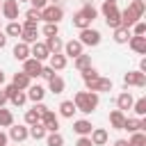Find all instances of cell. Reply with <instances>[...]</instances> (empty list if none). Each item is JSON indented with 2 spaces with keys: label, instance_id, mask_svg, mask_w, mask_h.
Returning a JSON list of instances; mask_svg holds the SVG:
<instances>
[{
  "label": "cell",
  "instance_id": "cell-29",
  "mask_svg": "<svg viewBox=\"0 0 146 146\" xmlns=\"http://www.w3.org/2000/svg\"><path fill=\"white\" fill-rule=\"evenodd\" d=\"M73 25H75L78 30H84V27H91V21H89L80 9H78V11L73 14Z\"/></svg>",
  "mask_w": 146,
  "mask_h": 146
},
{
  "label": "cell",
  "instance_id": "cell-40",
  "mask_svg": "<svg viewBox=\"0 0 146 146\" xmlns=\"http://www.w3.org/2000/svg\"><path fill=\"white\" fill-rule=\"evenodd\" d=\"M43 34L46 36H57L59 34V25L57 23H46L43 25Z\"/></svg>",
  "mask_w": 146,
  "mask_h": 146
},
{
  "label": "cell",
  "instance_id": "cell-45",
  "mask_svg": "<svg viewBox=\"0 0 146 146\" xmlns=\"http://www.w3.org/2000/svg\"><path fill=\"white\" fill-rule=\"evenodd\" d=\"M2 91H5V94H7V98H11V96H14V94H16V91H18V89H16V87H14V84H7V87H5V89H2Z\"/></svg>",
  "mask_w": 146,
  "mask_h": 146
},
{
  "label": "cell",
  "instance_id": "cell-14",
  "mask_svg": "<svg viewBox=\"0 0 146 146\" xmlns=\"http://www.w3.org/2000/svg\"><path fill=\"white\" fill-rule=\"evenodd\" d=\"M41 66H43V62L34 59V57H27V59L23 62V73H27L30 78H36V75L41 73Z\"/></svg>",
  "mask_w": 146,
  "mask_h": 146
},
{
  "label": "cell",
  "instance_id": "cell-12",
  "mask_svg": "<svg viewBox=\"0 0 146 146\" xmlns=\"http://www.w3.org/2000/svg\"><path fill=\"white\" fill-rule=\"evenodd\" d=\"M62 50H64V55H66V57L75 59L78 55H82V52H84V46H82L78 39H71V41H66V43H64V48H62Z\"/></svg>",
  "mask_w": 146,
  "mask_h": 146
},
{
  "label": "cell",
  "instance_id": "cell-46",
  "mask_svg": "<svg viewBox=\"0 0 146 146\" xmlns=\"http://www.w3.org/2000/svg\"><path fill=\"white\" fill-rule=\"evenodd\" d=\"M30 2H32V7H34V9H43V7L48 5V0H30Z\"/></svg>",
  "mask_w": 146,
  "mask_h": 146
},
{
  "label": "cell",
  "instance_id": "cell-54",
  "mask_svg": "<svg viewBox=\"0 0 146 146\" xmlns=\"http://www.w3.org/2000/svg\"><path fill=\"white\" fill-rule=\"evenodd\" d=\"M2 82H5V73L0 71V87H2Z\"/></svg>",
  "mask_w": 146,
  "mask_h": 146
},
{
  "label": "cell",
  "instance_id": "cell-24",
  "mask_svg": "<svg viewBox=\"0 0 146 146\" xmlns=\"http://www.w3.org/2000/svg\"><path fill=\"white\" fill-rule=\"evenodd\" d=\"M64 87H66V82H64V78H62V75H57V73L48 80V91H52V94H62V91H64Z\"/></svg>",
  "mask_w": 146,
  "mask_h": 146
},
{
  "label": "cell",
  "instance_id": "cell-26",
  "mask_svg": "<svg viewBox=\"0 0 146 146\" xmlns=\"http://www.w3.org/2000/svg\"><path fill=\"white\" fill-rule=\"evenodd\" d=\"M91 121H87V119H78L75 123H73V130L80 135V137H89V132H91Z\"/></svg>",
  "mask_w": 146,
  "mask_h": 146
},
{
  "label": "cell",
  "instance_id": "cell-7",
  "mask_svg": "<svg viewBox=\"0 0 146 146\" xmlns=\"http://www.w3.org/2000/svg\"><path fill=\"white\" fill-rule=\"evenodd\" d=\"M82 46H98L100 43V32L98 30H94V27H84V30H80V39H78Z\"/></svg>",
  "mask_w": 146,
  "mask_h": 146
},
{
  "label": "cell",
  "instance_id": "cell-51",
  "mask_svg": "<svg viewBox=\"0 0 146 146\" xmlns=\"http://www.w3.org/2000/svg\"><path fill=\"white\" fill-rule=\"evenodd\" d=\"M7 100H9V98H7V94H5V91H2V89H0V107H2V105H5V103H7Z\"/></svg>",
  "mask_w": 146,
  "mask_h": 146
},
{
  "label": "cell",
  "instance_id": "cell-52",
  "mask_svg": "<svg viewBox=\"0 0 146 146\" xmlns=\"http://www.w3.org/2000/svg\"><path fill=\"white\" fill-rule=\"evenodd\" d=\"M139 71H141V73H146V57L139 62Z\"/></svg>",
  "mask_w": 146,
  "mask_h": 146
},
{
  "label": "cell",
  "instance_id": "cell-1",
  "mask_svg": "<svg viewBox=\"0 0 146 146\" xmlns=\"http://www.w3.org/2000/svg\"><path fill=\"white\" fill-rule=\"evenodd\" d=\"M144 11H146V2L144 0H130V5L121 11V27H128L130 30L137 21H141Z\"/></svg>",
  "mask_w": 146,
  "mask_h": 146
},
{
  "label": "cell",
  "instance_id": "cell-44",
  "mask_svg": "<svg viewBox=\"0 0 146 146\" xmlns=\"http://www.w3.org/2000/svg\"><path fill=\"white\" fill-rule=\"evenodd\" d=\"M39 75H41L43 80H50V78L55 75V68H52V66H41V73H39Z\"/></svg>",
  "mask_w": 146,
  "mask_h": 146
},
{
  "label": "cell",
  "instance_id": "cell-56",
  "mask_svg": "<svg viewBox=\"0 0 146 146\" xmlns=\"http://www.w3.org/2000/svg\"><path fill=\"white\" fill-rule=\"evenodd\" d=\"M105 2H114V5H116V0H105Z\"/></svg>",
  "mask_w": 146,
  "mask_h": 146
},
{
  "label": "cell",
  "instance_id": "cell-28",
  "mask_svg": "<svg viewBox=\"0 0 146 146\" xmlns=\"http://www.w3.org/2000/svg\"><path fill=\"white\" fill-rule=\"evenodd\" d=\"M27 132H30V137L32 139H46V135H48V130L41 125V123H34V125H27Z\"/></svg>",
  "mask_w": 146,
  "mask_h": 146
},
{
  "label": "cell",
  "instance_id": "cell-16",
  "mask_svg": "<svg viewBox=\"0 0 146 146\" xmlns=\"http://www.w3.org/2000/svg\"><path fill=\"white\" fill-rule=\"evenodd\" d=\"M11 84H14L16 89L25 91V89L32 84V78H30L27 73H23V71H18V73H14V78H11Z\"/></svg>",
  "mask_w": 146,
  "mask_h": 146
},
{
  "label": "cell",
  "instance_id": "cell-23",
  "mask_svg": "<svg viewBox=\"0 0 146 146\" xmlns=\"http://www.w3.org/2000/svg\"><path fill=\"white\" fill-rule=\"evenodd\" d=\"M48 59H50V66H52L55 71H64V68H66V62H68V57H66L64 52H55V55H50Z\"/></svg>",
  "mask_w": 146,
  "mask_h": 146
},
{
  "label": "cell",
  "instance_id": "cell-9",
  "mask_svg": "<svg viewBox=\"0 0 146 146\" xmlns=\"http://www.w3.org/2000/svg\"><path fill=\"white\" fill-rule=\"evenodd\" d=\"M48 132H57L59 130V116L52 112V110H46L43 114H41V121H39Z\"/></svg>",
  "mask_w": 146,
  "mask_h": 146
},
{
  "label": "cell",
  "instance_id": "cell-21",
  "mask_svg": "<svg viewBox=\"0 0 146 146\" xmlns=\"http://www.w3.org/2000/svg\"><path fill=\"white\" fill-rule=\"evenodd\" d=\"M46 48H48V52H50V55H55V52H62V48H64V41L59 39V34H57V36H46Z\"/></svg>",
  "mask_w": 146,
  "mask_h": 146
},
{
  "label": "cell",
  "instance_id": "cell-41",
  "mask_svg": "<svg viewBox=\"0 0 146 146\" xmlns=\"http://www.w3.org/2000/svg\"><path fill=\"white\" fill-rule=\"evenodd\" d=\"M130 32H132L135 36H144V34H146V23H144V21H137V23L130 27Z\"/></svg>",
  "mask_w": 146,
  "mask_h": 146
},
{
  "label": "cell",
  "instance_id": "cell-4",
  "mask_svg": "<svg viewBox=\"0 0 146 146\" xmlns=\"http://www.w3.org/2000/svg\"><path fill=\"white\" fill-rule=\"evenodd\" d=\"M39 14H41V21L46 23H59L64 18V9L59 5H46L43 9H39Z\"/></svg>",
  "mask_w": 146,
  "mask_h": 146
},
{
  "label": "cell",
  "instance_id": "cell-39",
  "mask_svg": "<svg viewBox=\"0 0 146 146\" xmlns=\"http://www.w3.org/2000/svg\"><path fill=\"white\" fill-rule=\"evenodd\" d=\"M132 110H135V114H137V116H144V114H146V98L135 100V103H132Z\"/></svg>",
  "mask_w": 146,
  "mask_h": 146
},
{
  "label": "cell",
  "instance_id": "cell-13",
  "mask_svg": "<svg viewBox=\"0 0 146 146\" xmlns=\"http://www.w3.org/2000/svg\"><path fill=\"white\" fill-rule=\"evenodd\" d=\"M2 16L7 21H16L18 18V2L16 0H2V7H0Z\"/></svg>",
  "mask_w": 146,
  "mask_h": 146
},
{
  "label": "cell",
  "instance_id": "cell-33",
  "mask_svg": "<svg viewBox=\"0 0 146 146\" xmlns=\"http://www.w3.org/2000/svg\"><path fill=\"white\" fill-rule=\"evenodd\" d=\"M11 123H14V114H11V110L0 107V128H9Z\"/></svg>",
  "mask_w": 146,
  "mask_h": 146
},
{
  "label": "cell",
  "instance_id": "cell-15",
  "mask_svg": "<svg viewBox=\"0 0 146 146\" xmlns=\"http://www.w3.org/2000/svg\"><path fill=\"white\" fill-rule=\"evenodd\" d=\"M30 55H32L34 59H39V62H43V59H48V57H50V52H48L46 43H39V41H34V43L30 46Z\"/></svg>",
  "mask_w": 146,
  "mask_h": 146
},
{
  "label": "cell",
  "instance_id": "cell-58",
  "mask_svg": "<svg viewBox=\"0 0 146 146\" xmlns=\"http://www.w3.org/2000/svg\"><path fill=\"white\" fill-rule=\"evenodd\" d=\"M0 7H2V2H0Z\"/></svg>",
  "mask_w": 146,
  "mask_h": 146
},
{
  "label": "cell",
  "instance_id": "cell-6",
  "mask_svg": "<svg viewBox=\"0 0 146 146\" xmlns=\"http://www.w3.org/2000/svg\"><path fill=\"white\" fill-rule=\"evenodd\" d=\"M123 84H125V89H128V87H139V89H144V87H146V73H141V71H128V73L123 75Z\"/></svg>",
  "mask_w": 146,
  "mask_h": 146
},
{
  "label": "cell",
  "instance_id": "cell-55",
  "mask_svg": "<svg viewBox=\"0 0 146 146\" xmlns=\"http://www.w3.org/2000/svg\"><path fill=\"white\" fill-rule=\"evenodd\" d=\"M48 2H52V5H57V2H59V0H48Z\"/></svg>",
  "mask_w": 146,
  "mask_h": 146
},
{
  "label": "cell",
  "instance_id": "cell-17",
  "mask_svg": "<svg viewBox=\"0 0 146 146\" xmlns=\"http://www.w3.org/2000/svg\"><path fill=\"white\" fill-rule=\"evenodd\" d=\"M89 139H91L94 146H105V144H107V130H105V128H91Z\"/></svg>",
  "mask_w": 146,
  "mask_h": 146
},
{
  "label": "cell",
  "instance_id": "cell-34",
  "mask_svg": "<svg viewBox=\"0 0 146 146\" xmlns=\"http://www.w3.org/2000/svg\"><path fill=\"white\" fill-rule=\"evenodd\" d=\"M46 144L48 146H64V137L59 135V130L57 132H48L46 135Z\"/></svg>",
  "mask_w": 146,
  "mask_h": 146
},
{
  "label": "cell",
  "instance_id": "cell-18",
  "mask_svg": "<svg viewBox=\"0 0 146 146\" xmlns=\"http://www.w3.org/2000/svg\"><path fill=\"white\" fill-rule=\"evenodd\" d=\"M132 103H135V98H132V94H130V91H123V94H119V96H116V110H121V112L132 110Z\"/></svg>",
  "mask_w": 146,
  "mask_h": 146
},
{
  "label": "cell",
  "instance_id": "cell-47",
  "mask_svg": "<svg viewBox=\"0 0 146 146\" xmlns=\"http://www.w3.org/2000/svg\"><path fill=\"white\" fill-rule=\"evenodd\" d=\"M75 146H94V144H91V139H89V137H80V139L75 141Z\"/></svg>",
  "mask_w": 146,
  "mask_h": 146
},
{
  "label": "cell",
  "instance_id": "cell-22",
  "mask_svg": "<svg viewBox=\"0 0 146 146\" xmlns=\"http://www.w3.org/2000/svg\"><path fill=\"white\" fill-rule=\"evenodd\" d=\"M14 57H16L18 62H25V59L30 57V43H25V41H18V43L14 46Z\"/></svg>",
  "mask_w": 146,
  "mask_h": 146
},
{
  "label": "cell",
  "instance_id": "cell-57",
  "mask_svg": "<svg viewBox=\"0 0 146 146\" xmlns=\"http://www.w3.org/2000/svg\"><path fill=\"white\" fill-rule=\"evenodd\" d=\"M16 2H18V5H21V2H27V0H16Z\"/></svg>",
  "mask_w": 146,
  "mask_h": 146
},
{
  "label": "cell",
  "instance_id": "cell-27",
  "mask_svg": "<svg viewBox=\"0 0 146 146\" xmlns=\"http://www.w3.org/2000/svg\"><path fill=\"white\" fill-rule=\"evenodd\" d=\"M75 112H78V110H75L73 100H62V103H59V116H64V119H73Z\"/></svg>",
  "mask_w": 146,
  "mask_h": 146
},
{
  "label": "cell",
  "instance_id": "cell-11",
  "mask_svg": "<svg viewBox=\"0 0 146 146\" xmlns=\"http://www.w3.org/2000/svg\"><path fill=\"white\" fill-rule=\"evenodd\" d=\"M7 137H9L11 141H16V144L25 141V139L30 137V132H27V125H21V123H18V125H14V123H11V125H9V135H7Z\"/></svg>",
  "mask_w": 146,
  "mask_h": 146
},
{
  "label": "cell",
  "instance_id": "cell-30",
  "mask_svg": "<svg viewBox=\"0 0 146 146\" xmlns=\"http://www.w3.org/2000/svg\"><path fill=\"white\" fill-rule=\"evenodd\" d=\"M21 32H23V25H21L18 21H9V25L5 27V34H7V36H16V39H18Z\"/></svg>",
  "mask_w": 146,
  "mask_h": 146
},
{
  "label": "cell",
  "instance_id": "cell-10",
  "mask_svg": "<svg viewBox=\"0 0 146 146\" xmlns=\"http://www.w3.org/2000/svg\"><path fill=\"white\" fill-rule=\"evenodd\" d=\"M121 130H128V132L146 130V119H144V116H125V121H123V128H121Z\"/></svg>",
  "mask_w": 146,
  "mask_h": 146
},
{
  "label": "cell",
  "instance_id": "cell-25",
  "mask_svg": "<svg viewBox=\"0 0 146 146\" xmlns=\"http://www.w3.org/2000/svg\"><path fill=\"white\" fill-rule=\"evenodd\" d=\"M123 121H125V112H121V110H112L110 112V125L114 130H121L123 128Z\"/></svg>",
  "mask_w": 146,
  "mask_h": 146
},
{
  "label": "cell",
  "instance_id": "cell-20",
  "mask_svg": "<svg viewBox=\"0 0 146 146\" xmlns=\"http://www.w3.org/2000/svg\"><path fill=\"white\" fill-rule=\"evenodd\" d=\"M25 96H27L32 103H41V100H43V96H46V89H43L41 84H30Z\"/></svg>",
  "mask_w": 146,
  "mask_h": 146
},
{
  "label": "cell",
  "instance_id": "cell-8",
  "mask_svg": "<svg viewBox=\"0 0 146 146\" xmlns=\"http://www.w3.org/2000/svg\"><path fill=\"white\" fill-rule=\"evenodd\" d=\"M21 25H23L21 41H25V43H34V41H36V34H39L36 21H25V23H21Z\"/></svg>",
  "mask_w": 146,
  "mask_h": 146
},
{
  "label": "cell",
  "instance_id": "cell-19",
  "mask_svg": "<svg viewBox=\"0 0 146 146\" xmlns=\"http://www.w3.org/2000/svg\"><path fill=\"white\" fill-rule=\"evenodd\" d=\"M128 46L137 52V55H146V36H130L128 39Z\"/></svg>",
  "mask_w": 146,
  "mask_h": 146
},
{
  "label": "cell",
  "instance_id": "cell-31",
  "mask_svg": "<svg viewBox=\"0 0 146 146\" xmlns=\"http://www.w3.org/2000/svg\"><path fill=\"white\" fill-rule=\"evenodd\" d=\"M130 36H132V32H130L128 27H116V30H114V41H116V43H128Z\"/></svg>",
  "mask_w": 146,
  "mask_h": 146
},
{
  "label": "cell",
  "instance_id": "cell-53",
  "mask_svg": "<svg viewBox=\"0 0 146 146\" xmlns=\"http://www.w3.org/2000/svg\"><path fill=\"white\" fill-rule=\"evenodd\" d=\"M114 146H128V139H116Z\"/></svg>",
  "mask_w": 146,
  "mask_h": 146
},
{
  "label": "cell",
  "instance_id": "cell-37",
  "mask_svg": "<svg viewBox=\"0 0 146 146\" xmlns=\"http://www.w3.org/2000/svg\"><path fill=\"white\" fill-rule=\"evenodd\" d=\"M25 100H27V96H25V91H21V89L9 98V103H11L14 107H23V105H25Z\"/></svg>",
  "mask_w": 146,
  "mask_h": 146
},
{
  "label": "cell",
  "instance_id": "cell-49",
  "mask_svg": "<svg viewBox=\"0 0 146 146\" xmlns=\"http://www.w3.org/2000/svg\"><path fill=\"white\" fill-rule=\"evenodd\" d=\"M7 141H9L7 132H2V130H0V146H7Z\"/></svg>",
  "mask_w": 146,
  "mask_h": 146
},
{
  "label": "cell",
  "instance_id": "cell-59",
  "mask_svg": "<svg viewBox=\"0 0 146 146\" xmlns=\"http://www.w3.org/2000/svg\"><path fill=\"white\" fill-rule=\"evenodd\" d=\"M84 2H87V0H84Z\"/></svg>",
  "mask_w": 146,
  "mask_h": 146
},
{
  "label": "cell",
  "instance_id": "cell-32",
  "mask_svg": "<svg viewBox=\"0 0 146 146\" xmlns=\"http://www.w3.org/2000/svg\"><path fill=\"white\" fill-rule=\"evenodd\" d=\"M73 66H75L78 71H84V68H89V66H91V57L82 52V55H78V57L73 59Z\"/></svg>",
  "mask_w": 146,
  "mask_h": 146
},
{
  "label": "cell",
  "instance_id": "cell-48",
  "mask_svg": "<svg viewBox=\"0 0 146 146\" xmlns=\"http://www.w3.org/2000/svg\"><path fill=\"white\" fill-rule=\"evenodd\" d=\"M34 110H36V112H39V114H43V112H46V110H48V107H46V105H43V103H34Z\"/></svg>",
  "mask_w": 146,
  "mask_h": 146
},
{
  "label": "cell",
  "instance_id": "cell-35",
  "mask_svg": "<svg viewBox=\"0 0 146 146\" xmlns=\"http://www.w3.org/2000/svg\"><path fill=\"white\" fill-rule=\"evenodd\" d=\"M128 146H146V135H144V130H137V132H132V137H130Z\"/></svg>",
  "mask_w": 146,
  "mask_h": 146
},
{
  "label": "cell",
  "instance_id": "cell-38",
  "mask_svg": "<svg viewBox=\"0 0 146 146\" xmlns=\"http://www.w3.org/2000/svg\"><path fill=\"white\" fill-rule=\"evenodd\" d=\"M39 121H41V114H39L34 107L25 112V125H34V123H39Z\"/></svg>",
  "mask_w": 146,
  "mask_h": 146
},
{
  "label": "cell",
  "instance_id": "cell-2",
  "mask_svg": "<svg viewBox=\"0 0 146 146\" xmlns=\"http://www.w3.org/2000/svg\"><path fill=\"white\" fill-rule=\"evenodd\" d=\"M98 103H100V98H98L96 91H78V94L73 96V105H75V110L82 112V114H91V112L98 107Z\"/></svg>",
  "mask_w": 146,
  "mask_h": 146
},
{
  "label": "cell",
  "instance_id": "cell-5",
  "mask_svg": "<svg viewBox=\"0 0 146 146\" xmlns=\"http://www.w3.org/2000/svg\"><path fill=\"white\" fill-rule=\"evenodd\" d=\"M84 84H87V91H96V94L112 91V87H114V82H112L110 78H103V75H98L96 80H89V82H84Z\"/></svg>",
  "mask_w": 146,
  "mask_h": 146
},
{
  "label": "cell",
  "instance_id": "cell-42",
  "mask_svg": "<svg viewBox=\"0 0 146 146\" xmlns=\"http://www.w3.org/2000/svg\"><path fill=\"white\" fill-rule=\"evenodd\" d=\"M80 73H82V80H84V82H89V80H96V78L100 75V73H98L94 66H89V68H84V71H80Z\"/></svg>",
  "mask_w": 146,
  "mask_h": 146
},
{
  "label": "cell",
  "instance_id": "cell-3",
  "mask_svg": "<svg viewBox=\"0 0 146 146\" xmlns=\"http://www.w3.org/2000/svg\"><path fill=\"white\" fill-rule=\"evenodd\" d=\"M100 11H103V16H105V23H107V27H110V30H116V27H121V9H119L114 2H103Z\"/></svg>",
  "mask_w": 146,
  "mask_h": 146
},
{
  "label": "cell",
  "instance_id": "cell-36",
  "mask_svg": "<svg viewBox=\"0 0 146 146\" xmlns=\"http://www.w3.org/2000/svg\"><path fill=\"white\" fill-rule=\"evenodd\" d=\"M80 11H82V14H84V16H87V18L91 21V23H94V21H96V16H98V9H96V7L91 5V2H84Z\"/></svg>",
  "mask_w": 146,
  "mask_h": 146
},
{
  "label": "cell",
  "instance_id": "cell-50",
  "mask_svg": "<svg viewBox=\"0 0 146 146\" xmlns=\"http://www.w3.org/2000/svg\"><path fill=\"white\" fill-rule=\"evenodd\" d=\"M5 46H7V34L0 30V48H5Z\"/></svg>",
  "mask_w": 146,
  "mask_h": 146
},
{
  "label": "cell",
  "instance_id": "cell-43",
  "mask_svg": "<svg viewBox=\"0 0 146 146\" xmlns=\"http://www.w3.org/2000/svg\"><path fill=\"white\" fill-rule=\"evenodd\" d=\"M25 21H41V14H39V9L30 7V9L25 11Z\"/></svg>",
  "mask_w": 146,
  "mask_h": 146
}]
</instances>
